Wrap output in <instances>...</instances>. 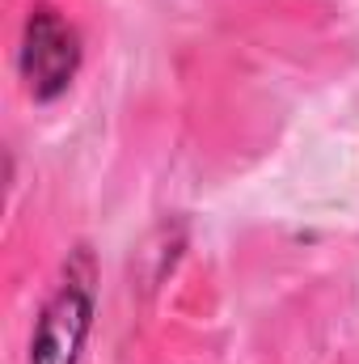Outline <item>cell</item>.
<instances>
[{"mask_svg": "<svg viewBox=\"0 0 359 364\" xmlns=\"http://www.w3.org/2000/svg\"><path fill=\"white\" fill-rule=\"evenodd\" d=\"M85 331H89V288H85V279H72L47 305L38 335H34V360L30 364H77Z\"/></svg>", "mask_w": 359, "mask_h": 364, "instance_id": "2", "label": "cell"}, {"mask_svg": "<svg viewBox=\"0 0 359 364\" xmlns=\"http://www.w3.org/2000/svg\"><path fill=\"white\" fill-rule=\"evenodd\" d=\"M77 64H81L77 30L55 9H38L26 21V47H21V73H26L34 97H55L72 81Z\"/></svg>", "mask_w": 359, "mask_h": 364, "instance_id": "1", "label": "cell"}]
</instances>
